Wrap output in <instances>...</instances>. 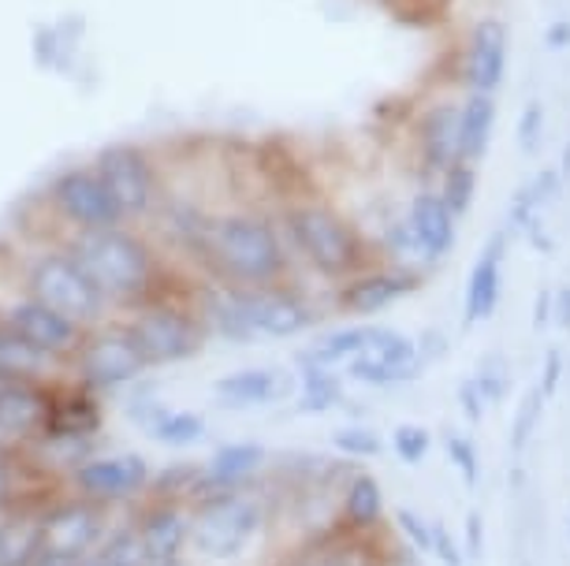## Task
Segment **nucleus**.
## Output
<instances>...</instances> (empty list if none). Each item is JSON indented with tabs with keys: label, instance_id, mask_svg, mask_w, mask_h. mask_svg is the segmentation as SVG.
Returning <instances> with one entry per match:
<instances>
[{
	"label": "nucleus",
	"instance_id": "nucleus-1",
	"mask_svg": "<svg viewBox=\"0 0 570 566\" xmlns=\"http://www.w3.org/2000/svg\"><path fill=\"white\" fill-rule=\"evenodd\" d=\"M276 220L284 228L295 269H306L328 291L347 284L362 269H370L373 261H381L373 235L351 212H343L336 201L321 195H298L284 201L276 209Z\"/></svg>",
	"mask_w": 570,
	"mask_h": 566
},
{
	"label": "nucleus",
	"instance_id": "nucleus-2",
	"mask_svg": "<svg viewBox=\"0 0 570 566\" xmlns=\"http://www.w3.org/2000/svg\"><path fill=\"white\" fill-rule=\"evenodd\" d=\"M195 254L206 261L213 280L228 287H273L295 280V258L287 250L284 228L276 212L265 209H228L209 217Z\"/></svg>",
	"mask_w": 570,
	"mask_h": 566
},
{
	"label": "nucleus",
	"instance_id": "nucleus-3",
	"mask_svg": "<svg viewBox=\"0 0 570 566\" xmlns=\"http://www.w3.org/2000/svg\"><path fill=\"white\" fill-rule=\"evenodd\" d=\"M68 250L101 287L109 306L138 309L165 295L160 287V254L146 235L131 231L127 224L101 231H75Z\"/></svg>",
	"mask_w": 570,
	"mask_h": 566
},
{
	"label": "nucleus",
	"instance_id": "nucleus-4",
	"mask_svg": "<svg viewBox=\"0 0 570 566\" xmlns=\"http://www.w3.org/2000/svg\"><path fill=\"white\" fill-rule=\"evenodd\" d=\"M273 526V510L262 488H228L209 493L190 507V548L202 559L232 563L254 548V540Z\"/></svg>",
	"mask_w": 570,
	"mask_h": 566
},
{
	"label": "nucleus",
	"instance_id": "nucleus-5",
	"mask_svg": "<svg viewBox=\"0 0 570 566\" xmlns=\"http://www.w3.org/2000/svg\"><path fill=\"white\" fill-rule=\"evenodd\" d=\"M127 332L135 336V344L142 347L149 369L157 366H179L206 350V325H202L198 309L176 298L160 295L154 302L131 309V317L124 320Z\"/></svg>",
	"mask_w": 570,
	"mask_h": 566
},
{
	"label": "nucleus",
	"instance_id": "nucleus-6",
	"mask_svg": "<svg viewBox=\"0 0 570 566\" xmlns=\"http://www.w3.org/2000/svg\"><path fill=\"white\" fill-rule=\"evenodd\" d=\"M27 291L52 309H60L63 317H71L82 328H98L109 317V298L101 295V287L90 280V272L82 269L79 258L63 250H41L27 269Z\"/></svg>",
	"mask_w": 570,
	"mask_h": 566
},
{
	"label": "nucleus",
	"instance_id": "nucleus-7",
	"mask_svg": "<svg viewBox=\"0 0 570 566\" xmlns=\"http://www.w3.org/2000/svg\"><path fill=\"white\" fill-rule=\"evenodd\" d=\"M395 544L400 537L392 533V526L373 533V537H362V533H351L332 522V526L303 533L287 548H279L273 566H392Z\"/></svg>",
	"mask_w": 570,
	"mask_h": 566
},
{
	"label": "nucleus",
	"instance_id": "nucleus-8",
	"mask_svg": "<svg viewBox=\"0 0 570 566\" xmlns=\"http://www.w3.org/2000/svg\"><path fill=\"white\" fill-rule=\"evenodd\" d=\"M154 466L138 451H94L68 474L71 496L94 499L101 507H127L149 496Z\"/></svg>",
	"mask_w": 570,
	"mask_h": 566
},
{
	"label": "nucleus",
	"instance_id": "nucleus-9",
	"mask_svg": "<svg viewBox=\"0 0 570 566\" xmlns=\"http://www.w3.org/2000/svg\"><path fill=\"white\" fill-rule=\"evenodd\" d=\"M71 369L75 380L86 384V388L116 391L142 380L149 361L142 355V347L135 344V336L127 332V325H98L86 332L79 355L71 358Z\"/></svg>",
	"mask_w": 570,
	"mask_h": 566
},
{
	"label": "nucleus",
	"instance_id": "nucleus-10",
	"mask_svg": "<svg viewBox=\"0 0 570 566\" xmlns=\"http://www.w3.org/2000/svg\"><path fill=\"white\" fill-rule=\"evenodd\" d=\"M94 168H98V176L105 179V187H109V195L116 198V206H120L127 224L149 220L160 209V201H165L157 165L142 146H135V142L105 146L101 153L94 157Z\"/></svg>",
	"mask_w": 570,
	"mask_h": 566
},
{
	"label": "nucleus",
	"instance_id": "nucleus-11",
	"mask_svg": "<svg viewBox=\"0 0 570 566\" xmlns=\"http://www.w3.org/2000/svg\"><path fill=\"white\" fill-rule=\"evenodd\" d=\"M459 105L462 90L429 98L422 109L414 112L406 138H411V157L422 176V187H429L440 172L462 160V138H459Z\"/></svg>",
	"mask_w": 570,
	"mask_h": 566
},
{
	"label": "nucleus",
	"instance_id": "nucleus-12",
	"mask_svg": "<svg viewBox=\"0 0 570 566\" xmlns=\"http://www.w3.org/2000/svg\"><path fill=\"white\" fill-rule=\"evenodd\" d=\"M422 284H425V272L400 269V265H389V261H373L370 269L351 276L347 284L332 287L328 314H340L347 320H373V317H381L384 309L411 298L414 291H422Z\"/></svg>",
	"mask_w": 570,
	"mask_h": 566
},
{
	"label": "nucleus",
	"instance_id": "nucleus-13",
	"mask_svg": "<svg viewBox=\"0 0 570 566\" xmlns=\"http://www.w3.org/2000/svg\"><path fill=\"white\" fill-rule=\"evenodd\" d=\"M235 291L257 339H295L317 328L321 320V306L295 280L273 287H235Z\"/></svg>",
	"mask_w": 570,
	"mask_h": 566
},
{
	"label": "nucleus",
	"instance_id": "nucleus-14",
	"mask_svg": "<svg viewBox=\"0 0 570 566\" xmlns=\"http://www.w3.org/2000/svg\"><path fill=\"white\" fill-rule=\"evenodd\" d=\"M112 529V507H101L82 496L57 499V504L41 510V548L75 563L98 552Z\"/></svg>",
	"mask_w": 570,
	"mask_h": 566
},
{
	"label": "nucleus",
	"instance_id": "nucleus-15",
	"mask_svg": "<svg viewBox=\"0 0 570 566\" xmlns=\"http://www.w3.org/2000/svg\"><path fill=\"white\" fill-rule=\"evenodd\" d=\"M511 63V30L500 16H481L462 30L455 87L473 93H500Z\"/></svg>",
	"mask_w": 570,
	"mask_h": 566
},
{
	"label": "nucleus",
	"instance_id": "nucleus-16",
	"mask_svg": "<svg viewBox=\"0 0 570 566\" xmlns=\"http://www.w3.org/2000/svg\"><path fill=\"white\" fill-rule=\"evenodd\" d=\"M52 209L60 212L63 224H71L75 231H101V228H120L127 217L109 195L98 168H68L52 179L49 187Z\"/></svg>",
	"mask_w": 570,
	"mask_h": 566
},
{
	"label": "nucleus",
	"instance_id": "nucleus-17",
	"mask_svg": "<svg viewBox=\"0 0 570 566\" xmlns=\"http://www.w3.org/2000/svg\"><path fill=\"white\" fill-rule=\"evenodd\" d=\"M0 325L12 328L27 347H35L49 361H71L79 355L86 332H90V328L75 325L71 317H63L60 309L38 302L35 295L16 298L12 306L0 309Z\"/></svg>",
	"mask_w": 570,
	"mask_h": 566
},
{
	"label": "nucleus",
	"instance_id": "nucleus-18",
	"mask_svg": "<svg viewBox=\"0 0 570 566\" xmlns=\"http://www.w3.org/2000/svg\"><path fill=\"white\" fill-rule=\"evenodd\" d=\"M422 373H425V358L417 350V339L400 332V328H384V336L343 369V377L351 384H362V388L389 391V388H403V384H414Z\"/></svg>",
	"mask_w": 570,
	"mask_h": 566
},
{
	"label": "nucleus",
	"instance_id": "nucleus-19",
	"mask_svg": "<svg viewBox=\"0 0 570 566\" xmlns=\"http://www.w3.org/2000/svg\"><path fill=\"white\" fill-rule=\"evenodd\" d=\"M508 247H511V231L497 228L481 247L478 261L470 265L466 276V291H462V325H485V320L497 317L500 298H503V261H508Z\"/></svg>",
	"mask_w": 570,
	"mask_h": 566
},
{
	"label": "nucleus",
	"instance_id": "nucleus-20",
	"mask_svg": "<svg viewBox=\"0 0 570 566\" xmlns=\"http://www.w3.org/2000/svg\"><path fill=\"white\" fill-rule=\"evenodd\" d=\"M298 373L284 366H246L213 384V399L228 410H257L292 399Z\"/></svg>",
	"mask_w": 570,
	"mask_h": 566
},
{
	"label": "nucleus",
	"instance_id": "nucleus-21",
	"mask_svg": "<svg viewBox=\"0 0 570 566\" xmlns=\"http://www.w3.org/2000/svg\"><path fill=\"white\" fill-rule=\"evenodd\" d=\"M336 526L362 533V537H373V533H384L392 526L389 499H384V485L376 480V474L362 466L351 469L336 496Z\"/></svg>",
	"mask_w": 570,
	"mask_h": 566
},
{
	"label": "nucleus",
	"instance_id": "nucleus-22",
	"mask_svg": "<svg viewBox=\"0 0 570 566\" xmlns=\"http://www.w3.org/2000/svg\"><path fill=\"white\" fill-rule=\"evenodd\" d=\"M101 421H105V414H101L98 391L75 380V384H63V388H52L49 421H46V433H41L38 440H82V444H90L94 436L101 433Z\"/></svg>",
	"mask_w": 570,
	"mask_h": 566
},
{
	"label": "nucleus",
	"instance_id": "nucleus-23",
	"mask_svg": "<svg viewBox=\"0 0 570 566\" xmlns=\"http://www.w3.org/2000/svg\"><path fill=\"white\" fill-rule=\"evenodd\" d=\"M403 212H406V220H411L417 242H422L429 269H436L440 261H448L459 242V217L448 209V201L440 198L433 187H417L414 195L406 198Z\"/></svg>",
	"mask_w": 570,
	"mask_h": 566
},
{
	"label": "nucleus",
	"instance_id": "nucleus-24",
	"mask_svg": "<svg viewBox=\"0 0 570 566\" xmlns=\"http://www.w3.org/2000/svg\"><path fill=\"white\" fill-rule=\"evenodd\" d=\"M52 388L41 380H0V433L16 444H30L46 433Z\"/></svg>",
	"mask_w": 570,
	"mask_h": 566
},
{
	"label": "nucleus",
	"instance_id": "nucleus-25",
	"mask_svg": "<svg viewBox=\"0 0 570 566\" xmlns=\"http://www.w3.org/2000/svg\"><path fill=\"white\" fill-rule=\"evenodd\" d=\"M131 522H135V529L142 533L146 548L154 552L157 563L183 559V552L190 548V507L187 504L146 496V504L138 507V515Z\"/></svg>",
	"mask_w": 570,
	"mask_h": 566
},
{
	"label": "nucleus",
	"instance_id": "nucleus-26",
	"mask_svg": "<svg viewBox=\"0 0 570 566\" xmlns=\"http://www.w3.org/2000/svg\"><path fill=\"white\" fill-rule=\"evenodd\" d=\"M389 325H376V320H347L340 328H328V332H317L314 344H309L298 361L306 366H325V369H347L354 358L365 355L376 339L384 336Z\"/></svg>",
	"mask_w": 570,
	"mask_h": 566
},
{
	"label": "nucleus",
	"instance_id": "nucleus-27",
	"mask_svg": "<svg viewBox=\"0 0 570 566\" xmlns=\"http://www.w3.org/2000/svg\"><path fill=\"white\" fill-rule=\"evenodd\" d=\"M268 455L262 444H224L206 463V496L228 488H250L265 474Z\"/></svg>",
	"mask_w": 570,
	"mask_h": 566
},
{
	"label": "nucleus",
	"instance_id": "nucleus-28",
	"mask_svg": "<svg viewBox=\"0 0 570 566\" xmlns=\"http://www.w3.org/2000/svg\"><path fill=\"white\" fill-rule=\"evenodd\" d=\"M198 317L206 325L209 336H220L228 344H254V328L246 325V314H243V302H239V291L228 284H217L213 280L206 291L198 295Z\"/></svg>",
	"mask_w": 570,
	"mask_h": 566
},
{
	"label": "nucleus",
	"instance_id": "nucleus-29",
	"mask_svg": "<svg viewBox=\"0 0 570 566\" xmlns=\"http://www.w3.org/2000/svg\"><path fill=\"white\" fill-rule=\"evenodd\" d=\"M497 93H473L462 90L459 105V138H462V160L466 165H481L497 138Z\"/></svg>",
	"mask_w": 570,
	"mask_h": 566
},
{
	"label": "nucleus",
	"instance_id": "nucleus-30",
	"mask_svg": "<svg viewBox=\"0 0 570 566\" xmlns=\"http://www.w3.org/2000/svg\"><path fill=\"white\" fill-rule=\"evenodd\" d=\"M347 407V377L340 369L306 366L298 361V384H295V414L306 418H325Z\"/></svg>",
	"mask_w": 570,
	"mask_h": 566
},
{
	"label": "nucleus",
	"instance_id": "nucleus-31",
	"mask_svg": "<svg viewBox=\"0 0 570 566\" xmlns=\"http://www.w3.org/2000/svg\"><path fill=\"white\" fill-rule=\"evenodd\" d=\"M563 176H559L556 165H544L537 168V172L525 179V183L511 195V206H508V228L511 235H525L533 228L537 220H541V209L552 206V201L563 195Z\"/></svg>",
	"mask_w": 570,
	"mask_h": 566
},
{
	"label": "nucleus",
	"instance_id": "nucleus-32",
	"mask_svg": "<svg viewBox=\"0 0 570 566\" xmlns=\"http://www.w3.org/2000/svg\"><path fill=\"white\" fill-rule=\"evenodd\" d=\"M41 552V510L16 507L0 515V566H30Z\"/></svg>",
	"mask_w": 570,
	"mask_h": 566
},
{
	"label": "nucleus",
	"instance_id": "nucleus-33",
	"mask_svg": "<svg viewBox=\"0 0 570 566\" xmlns=\"http://www.w3.org/2000/svg\"><path fill=\"white\" fill-rule=\"evenodd\" d=\"M82 566H160V563L154 559V552L146 548L135 522H124V526H116L109 537L101 540L98 552L86 555Z\"/></svg>",
	"mask_w": 570,
	"mask_h": 566
},
{
	"label": "nucleus",
	"instance_id": "nucleus-34",
	"mask_svg": "<svg viewBox=\"0 0 570 566\" xmlns=\"http://www.w3.org/2000/svg\"><path fill=\"white\" fill-rule=\"evenodd\" d=\"M149 436L165 447H176V451H187L206 440V418L198 410H176V407H160L154 418H149Z\"/></svg>",
	"mask_w": 570,
	"mask_h": 566
},
{
	"label": "nucleus",
	"instance_id": "nucleus-35",
	"mask_svg": "<svg viewBox=\"0 0 570 566\" xmlns=\"http://www.w3.org/2000/svg\"><path fill=\"white\" fill-rule=\"evenodd\" d=\"M52 361L0 325V380H41Z\"/></svg>",
	"mask_w": 570,
	"mask_h": 566
},
{
	"label": "nucleus",
	"instance_id": "nucleus-36",
	"mask_svg": "<svg viewBox=\"0 0 570 566\" xmlns=\"http://www.w3.org/2000/svg\"><path fill=\"white\" fill-rule=\"evenodd\" d=\"M429 187H433L436 195L448 201V209L462 220L473 209V201H478V165L459 160V165H451L448 172H440Z\"/></svg>",
	"mask_w": 570,
	"mask_h": 566
},
{
	"label": "nucleus",
	"instance_id": "nucleus-37",
	"mask_svg": "<svg viewBox=\"0 0 570 566\" xmlns=\"http://www.w3.org/2000/svg\"><path fill=\"white\" fill-rule=\"evenodd\" d=\"M332 447H336L340 458H347V463H370V458H381L384 451V440L381 433L373 429V425L365 421H347L340 425L336 433H332Z\"/></svg>",
	"mask_w": 570,
	"mask_h": 566
},
{
	"label": "nucleus",
	"instance_id": "nucleus-38",
	"mask_svg": "<svg viewBox=\"0 0 570 566\" xmlns=\"http://www.w3.org/2000/svg\"><path fill=\"white\" fill-rule=\"evenodd\" d=\"M392 533L406 544V548H414L417 555L433 552V518H425L422 510L395 507L392 510Z\"/></svg>",
	"mask_w": 570,
	"mask_h": 566
},
{
	"label": "nucleus",
	"instance_id": "nucleus-39",
	"mask_svg": "<svg viewBox=\"0 0 570 566\" xmlns=\"http://www.w3.org/2000/svg\"><path fill=\"white\" fill-rule=\"evenodd\" d=\"M392 451L406 466H422L429 458V451H433V433H429L425 425H417V421L395 425V429H392Z\"/></svg>",
	"mask_w": 570,
	"mask_h": 566
},
{
	"label": "nucleus",
	"instance_id": "nucleus-40",
	"mask_svg": "<svg viewBox=\"0 0 570 566\" xmlns=\"http://www.w3.org/2000/svg\"><path fill=\"white\" fill-rule=\"evenodd\" d=\"M544 395L541 388H533V391H525L522 395V403H519V410H514V421H511V451L514 455H522L525 451V444L533 440V433H537V425H541V414H544Z\"/></svg>",
	"mask_w": 570,
	"mask_h": 566
},
{
	"label": "nucleus",
	"instance_id": "nucleus-41",
	"mask_svg": "<svg viewBox=\"0 0 570 566\" xmlns=\"http://www.w3.org/2000/svg\"><path fill=\"white\" fill-rule=\"evenodd\" d=\"M444 451H448V463L455 466V474L466 480V488H473L481 480V455H478V444L470 440L466 433H455L448 429L444 433Z\"/></svg>",
	"mask_w": 570,
	"mask_h": 566
},
{
	"label": "nucleus",
	"instance_id": "nucleus-42",
	"mask_svg": "<svg viewBox=\"0 0 570 566\" xmlns=\"http://www.w3.org/2000/svg\"><path fill=\"white\" fill-rule=\"evenodd\" d=\"M544 123H548V112L541 101H525L522 112H519V123H514V142L525 157L541 153L544 146Z\"/></svg>",
	"mask_w": 570,
	"mask_h": 566
},
{
	"label": "nucleus",
	"instance_id": "nucleus-43",
	"mask_svg": "<svg viewBox=\"0 0 570 566\" xmlns=\"http://www.w3.org/2000/svg\"><path fill=\"white\" fill-rule=\"evenodd\" d=\"M473 380H478L481 395L489 399V407H500V403L508 399V391H511V369H508V361H503L500 355L481 358Z\"/></svg>",
	"mask_w": 570,
	"mask_h": 566
},
{
	"label": "nucleus",
	"instance_id": "nucleus-44",
	"mask_svg": "<svg viewBox=\"0 0 570 566\" xmlns=\"http://www.w3.org/2000/svg\"><path fill=\"white\" fill-rule=\"evenodd\" d=\"M429 555H433L440 566H466V548L459 544L448 522H440V518H433V552Z\"/></svg>",
	"mask_w": 570,
	"mask_h": 566
},
{
	"label": "nucleus",
	"instance_id": "nucleus-45",
	"mask_svg": "<svg viewBox=\"0 0 570 566\" xmlns=\"http://www.w3.org/2000/svg\"><path fill=\"white\" fill-rule=\"evenodd\" d=\"M455 403H459L462 418H466L470 425L485 421V414H489V399H485V395H481L478 380H473V377L459 380V388H455Z\"/></svg>",
	"mask_w": 570,
	"mask_h": 566
},
{
	"label": "nucleus",
	"instance_id": "nucleus-46",
	"mask_svg": "<svg viewBox=\"0 0 570 566\" xmlns=\"http://www.w3.org/2000/svg\"><path fill=\"white\" fill-rule=\"evenodd\" d=\"M563 377H567V358H563V350L552 347V350H548V355H544L541 384H537V388H541L544 399H552L556 388H559V380H563Z\"/></svg>",
	"mask_w": 570,
	"mask_h": 566
},
{
	"label": "nucleus",
	"instance_id": "nucleus-47",
	"mask_svg": "<svg viewBox=\"0 0 570 566\" xmlns=\"http://www.w3.org/2000/svg\"><path fill=\"white\" fill-rule=\"evenodd\" d=\"M417 339V350H422L425 366H433V361H444L451 355V344H448V332H440V328H425Z\"/></svg>",
	"mask_w": 570,
	"mask_h": 566
},
{
	"label": "nucleus",
	"instance_id": "nucleus-48",
	"mask_svg": "<svg viewBox=\"0 0 570 566\" xmlns=\"http://www.w3.org/2000/svg\"><path fill=\"white\" fill-rule=\"evenodd\" d=\"M552 325L559 328V332H570V284L556 287V295H552Z\"/></svg>",
	"mask_w": 570,
	"mask_h": 566
},
{
	"label": "nucleus",
	"instance_id": "nucleus-49",
	"mask_svg": "<svg viewBox=\"0 0 570 566\" xmlns=\"http://www.w3.org/2000/svg\"><path fill=\"white\" fill-rule=\"evenodd\" d=\"M544 46L552 49V52H563L570 49V19H552V23L544 27Z\"/></svg>",
	"mask_w": 570,
	"mask_h": 566
},
{
	"label": "nucleus",
	"instance_id": "nucleus-50",
	"mask_svg": "<svg viewBox=\"0 0 570 566\" xmlns=\"http://www.w3.org/2000/svg\"><path fill=\"white\" fill-rule=\"evenodd\" d=\"M481 552H485V522H481V515H470L466 518V555L470 559H481Z\"/></svg>",
	"mask_w": 570,
	"mask_h": 566
},
{
	"label": "nucleus",
	"instance_id": "nucleus-51",
	"mask_svg": "<svg viewBox=\"0 0 570 566\" xmlns=\"http://www.w3.org/2000/svg\"><path fill=\"white\" fill-rule=\"evenodd\" d=\"M552 295H556V287H544V291L537 295V302H533V328H548V325H552Z\"/></svg>",
	"mask_w": 570,
	"mask_h": 566
},
{
	"label": "nucleus",
	"instance_id": "nucleus-52",
	"mask_svg": "<svg viewBox=\"0 0 570 566\" xmlns=\"http://www.w3.org/2000/svg\"><path fill=\"white\" fill-rule=\"evenodd\" d=\"M30 566H82V563H75V559H63V555H52V552H41L35 563Z\"/></svg>",
	"mask_w": 570,
	"mask_h": 566
},
{
	"label": "nucleus",
	"instance_id": "nucleus-53",
	"mask_svg": "<svg viewBox=\"0 0 570 566\" xmlns=\"http://www.w3.org/2000/svg\"><path fill=\"white\" fill-rule=\"evenodd\" d=\"M559 176H563V183H570V138L563 142V149H559V160H556Z\"/></svg>",
	"mask_w": 570,
	"mask_h": 566
},
{
	"label": "nucleus",
	"instance_id": "nucleus-54",
	"mask_svg": "<svg viewBox=\"0 0 570 566\" xmlns=\"http://www.w3.org/2000/svg\"><path fill=\"white\" fill-rule=\"evenodd\" d=\"M160 566H187V563H183V559H171V563H160Z\"/></svg>",
	"mask_w": 570,
	"mask_h": 566
},
{
	"label": "nucleus",
	"instance_id": "nucleus-55",
	"mask_svg": "<svg viewBox=\"0 0 570 566\" xmlns=\"http://www.w3.org/2000/svg\"><path fill=\"white\" fill-rule=\"evenodd\" d=\"M567 537H570V522H567Z\"/></svg>",
	"mask_w": 570,
	"mask_h": 566
},
{
	"label": "nucleus",
	"instance_id": "nucleus-56",
	"mask_svg": "<svg viewBox=\"0 0 570 566\" xmlns=\"http://www.w3.org/2000/svg\"><path fill=\"white\" fill-rule=\"evenodd\" d=\"M567 377H570V361H567Z\"/></svg>",
	"mask_w": 570,
	"mask_h": 566
}]
</instances>
